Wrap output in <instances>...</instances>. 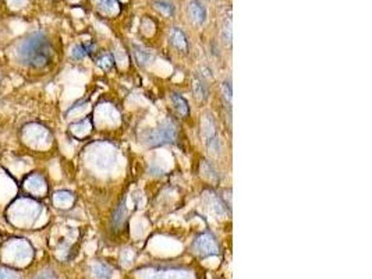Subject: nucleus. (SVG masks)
Masks as SVG:
<instances>
[{"instance_id": "nucleus-1", "label": "nucleus", "mask_w": 372, "mask_h": 279, "mask_svg": "<svg viewBox=\"0 0 372 279\" xmlns=\"http://www.w3.org/2000/svg\"><path fill=\"white\" fill-rule=\"evenodd\" d=\"M53 49L49 39L43 34H34L21 43L18 49V59L22 65L41 69L51 63Z\"/></svg>"}, {"instance_id": "nucleus-2", "label": "nucleus", "mask_w": 372, "mask_h": 279, "mask_svg": "<svg viewBox=\"0 0 372 279\" xmlns=\"http://www.w3.org/2000/svg\"><path fill=\"white\" fill-rule=\"evenodd\" d=\"M177 139V127L173 122H165L159 127L147 131L142 136V141L149 147H158L173 142Z\"/></svg>"}, {"instance_id": "nucleus-3", "label": "nucleus", "mask_w": 372, "mask_h": 279, "mask_svg": "<svg viewBox=\"0 0 372 279\" xmlns=\"http://www.w3.org/2000/svg\"><path fill=\"white\" fill-rule=\"evenodd\" d=\"M218 127L215 123V119L211 113H205L202 116V137L208 151L212 155H220V142L218 136Z\"/></svg>"}, {"instance_id": "nucleus-4", "label": "nucleus", "mask_w": 372, "mask_h": 279, "mask_svg": "<svg viewBox=\"0 0 372 279\" xmlns=\"http://www.w3.org/2000/svg\"><path fill=\"white\" fill-rule=\"evenodd\" d=\"M192 248L201 254L203 257H208V256H215L219 253V246H218V242L216 239L209 235V233H202L200 236L195 237L194 243H192Z\"/></svg>"}, {"instance_id": "nucleus-5", "label": "nucleus", "mask_w": 372, "mask_h": 279, "mask_svg": "<svg viewBox=\"0 0 372 279\" xmlns=\"http://www.w3.org/2000/svg\"><path fill=\"white\" fill-rule=\"evenodd\" d=\"M188 16L191 18L192 21L198 25H202L203 22L206 21V16H208V11H206V7L203 6L201 0H191L190 4H188Z\"/></svg>"}, {"instance_id": "nucleus-6", "label": "nucleus", "mask_w": 372, "mask_h": 279, "mask_svg": "<svg viewBox=\"0 0 372 279\" xmlns=\"http://www.w3.org/2000/svg\"><path fill=\"white\" fill-rule=\"evenodd\" d=\"M169 39H170L171 45H173L179 52H183V53H187V52H188V39H187V35L183 33L180 28H177V27L171 28Z\"/></svg>"}, {"instance_id": "nucleus-7", "label": "nucleus", "mask_w": 372, "mask_h": 279, "mask_svg": "<svg viewBox=\"0 0 372 279\" xmlns=\"http://www.w3.org/2000/svg\"><path fill=\"white\" fill-rule=\"evenodd\" d=\"M170 101H171V104H173V106H174V109L177 110V113H179L180 116L186 118V116H188V115H190V106H188V102H187L184 98L181 97L180 94H177V92H171Z\"/></svg>"}, {"instance_id": "nucleus-8", "label": "nucleus", "mask_w": 372, "mask_h": 279, "mask_svg": "<svg viewBox=\"0 0 372 279\" xmlns=\"http://www.w3.org/2000/svg\"><path fill=\"white\" fill-rule=\"evenodd\" d=\"M126 218H127V209H126V203L121 201V204L118 205L113 214V219H112V224H113V227L115 230H120L124 224H126Z\"/></svg>"}, {"instance_id": "nucleus-9", "label": "nucleus", "mask_w": 372, "mask_h": 279, "mask_svg": "<svg viewBox=\"0 0 372 279\" xmlns=\"http://www.w3.org/2000/svg\"><path fill=\"white\" fill-rule=\"evenodd\" d=\"M192 91H194V95H195L197 99H200V101H206L208 99L209 89H208L206 83L203 80H201V78H198V77L194 78V81H192Z\"/></svg>"}, {"instance_id": "nucleus-10", "label": "nucleus", "mask_w": 372, "mask_h": 279, "mask_svg": "<svg viewBox=\"0 0 372 279\" xmlns=\"http://www.w3.org/2000/svg\"><path fill=\"white\" fill-rule=\"evenodd\" d=\"M222 94H223V99L226 106L229 107V112H232V99H233V88H232V81L230 78L226 80L222 87Z\"/></svg>"}, {"instance_id": "nucleus-11", "label": "nucleus", "mask_w": 372, "mask_h": 279, "mask_svg": "<svg viewBox=\"0 0 372 279\" xmlns=\"http://www.w3.org/2000/svg\"><path fill=\"white\" fill-rule=\"evenodd\" d=\"M155 9L159 11L160 14L166 16V17H171L174 14V6L171 3H168V1H155L153 3Z\"/></svg>"}, {"instance_id": "nucleus-12", "label": "nucleus", "mask_w": 372, "mask_h": 279, "mask_svg": "<svg viewBox=\"0 0 372 279\" xmlns=\"http://www.w3.org/2000/svg\"><path fill=\"white\" fill-rule=\"evenodd\" d=\"M134 54H135V59H137L139 65H145L151 60V53L147 52L145 49L139 48V46H134Z\"/></svg>"}, {"instance_id": "nucleus-13", "label": "nucleus", "mask_w": 372, "mask_h": 279, "mask_svg": "<svg viewBox=\"0 0 372 279\" xmlns=\"http://www.w3.org/2000/svg\"><path fill=\"white\" fill-rule=\"evenodd\" d=\"M222 39L226 45H230L232 43V21L230 18L229 20H224L223 22V28H222Z\"/></svg>"}, {"instance_id": "nucleus-14", "label": "nucleus", "mask_w": 372, "mask_h": 279, "mask_svg": "<svg viewBox=\"0 0 372 279\" xmlns=\"http://www.w3.org/2000/svg\"><path fill=\"white\" fill-rule=\"evenodd\" d=\"M112 274H113L112 268L107 267V265H103V264L98 265L95 268V275L99 279H109L112 277Z\"/></svg>"}, {"instance_id": "nucleus-15", "label": "nucleus", "mask_w": 372, "mask_h": 279, "mask_svg": "<svg viewBox=\"0 0 372 279\" xmlns=\"http://www.w3.org/2000/svg\"><path fill=\"white\" fill-rule=\"evenodd\" d=\"M96 63L101 66L103 70H110V69L113 67V57H112L110 54H102V56L96 60Z\"/></svg>"}, {"instance_id": "nucleus-16", "label": "nucleus", "mask_w": 372, "mask_h": 279, "mask_svg": "<svg viewBox=\"0 0 372 279\" xmlns=\"http://www.w3.org/2000/svg\"><path fill=\"white\" fill-rule=\"evenodd\" d=\"M89 52H91V51H89V48L85 46V45H77L74 49H73L71 54H73V57H74V59H83V57H85L86 54L89 53Z\"/></svg>"}]
</instances>
